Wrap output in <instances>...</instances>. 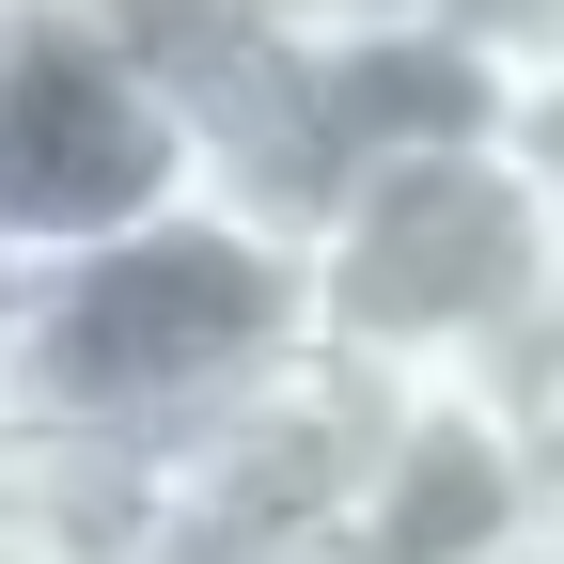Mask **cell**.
<instances>
[{
    "instance_id": "1",
    "label": "cell",
    "mask_w": 564,
    "mask_h": 564,
    "mask_svg": "<svg viewBox=\"0 0 564 564\" xmlns=\"http://www.w3.org/2000/svg\"><path fill=\"white\" fill-rule=\"evenodd\" d=\"M314 361V299H299V236L236 188H188L158 220H126L95 251H47L17 282V377L0 408L79 423L110 455H188L204 423H236Z\"/></svg>"
},
{
    "instance_id": "2",
    "label": "cell",
    "mask_w": 564,
    "mask_h": 564,
    "mask_svg": "<svg viewBox=\"0 0 564 564\" xmlns=\"http://www.w3.org/2000/svg\"><path fill=\"white\" fill-rule=\"evenodd\" d=\"M314 361L345 392H486L564 314V204L533 173L518 110L345 158L299 220Z\"/></svg>"
},
{
    "instance_id": "3",
    "label": "cell",
    "mask_w": 564,
    "mask_h": 564,
    "mask_svg": "<svg viewBox=\"0 0 564 564\" xmlns=\"http://www.w3.org/2000/svg\"><path fill=\"white\" fill-rule=\"evenodd\" d=\"M188 188H204L188 95L141 63V32L110 0H47V17L0 32V251L17 267L95 251Z\"/></svg>"
},
{
    "instance_id": "4",
    "label": "cell",
    "mask_w": 564,
    "mask_h": 564,
    "mask_svg": "<svg viewBox=\"0 0 564 564\" xmlns=\"http://www.w3.org/2000/svg\"><path fill=\"white\" fill-rule=\"evenodd\" d=\"M564 518H549L502 392H377L361 408V470H345L329 564H518Z\"/></svg>"
},
{
    "instance_id": "5",
    "label": "cell",
    "mask_w": 564,
    "mask_h": 564,
    "mask_svg": "<svg viewBox=\"0 0 564 564\" xmlns=\"http://www.w3.org/2000/svg\"><path fill=\"white\" fill-rule=\"evenodd\" d=\"M408 17L440 32L502 110H549L564 95V0H408Z\"/></svg>"
},
{
    "instance_id": "6",
    "label": "cell",
    "mask_w": 564,
    "mask_h": 564,
    "mask_svg": "<svg viewBox=\"0 0 564 564\" xmlns=\"http://www.w3.org/2000/svg\"><path fill=\"white\" fill-rule=\"evenodd\" d=\"M282 32H361V17H408V0H267Z\"/></svg>"
},
{
    "instance_id": "7",
    "label": "cell",
    "mask_w": 564,
    "mask_h": 564,
    "mask_svg": "<svg viewBox=\"0 0 564 564\" xmlns=\"http://www.w3.org/2000/svg\"><path fill=\"white\" fill-rule=\"evenodd\" d=\"M518 141H533V173H549V204H564V95H549V110H518Z\"/></svg>"
},
{
    "instance_id": "8",
    "label": "cell",
    "mask_w": 564,
    "mask_h": 564,
    "mask_svg": "<svg viewBox=\"0 0 564 564\" xmlns=\"http://www.w3.org/2000/svg\"><path fill=\"white\" fill-rule=\"evenodd\" d=\"M17 282H32V267H17V251H0V377H17Z\"/></svg>"
},
{
    "instance_id": "9",
    "label": "cell",
    "mask_w": 564,
    "mask_h": 564,
    "mask_svg": "<svg viewBox=\"0 0 564 564\" xmlns=\"http://www.w3.org/2000/svg\"><path fill=\"white\" fill-rule=\"evenodd\" d=\"M17 17H47V0H0V32H17Z\"/></svg>"
},
{
    "instance_id": "10",
    "label": "cell",
    "mask_w": 564,
    "mask_h": 564,
    "mask_svg": "<svg viewBox=\"0 0 564 564\" xmlns=\"http://www.w3.org/2000/svg\"><path fill=\"white\" fill-rule=\"evenodd\" d=\"M518 564H564V533H549V549H518Z\"/></svg>"
}]
</instances>
